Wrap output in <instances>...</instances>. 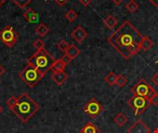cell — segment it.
<instances>
[{
    "mask_svg": "<svg viewBox=\"0 0 158 133\" xmlns=\"http://www.w3.org/2000/svg\"><path fill=\"white\" fill-rule=\"evenodd\" d=\"M39 108V105L27 93H22L17 97V103L9 109L22 123H27L37 113Z\"/></svg>",
    "mask_w": 158,
    "mask_h": 133,
    "instance_id": "2",
    "label": "cell"
},
{
    "mask_svg": "<svg viewBox=\"0 0 158 133\" xmlns=\"http://www.w3.org/2000/svg\"><path fill=\"white\" fill-rule=\"evenodd\" d=\"M69 44L67 42V41H65V40H61L58 44H57V48L61 51V52H63L64 54L67 52V50L69 49Z\"/></svg>",
    "mask_w": 158,
    "mask_h": 133,
    "instance_id": "23",
    "label": "cell"
},
{
    "mask_svg": "<svg viewBox=\"0 0 158 133\" xmlns=\"http://www.w3.org/2000/svg\"><path fill=\"white\" fill-rule=\"evenodd\" d=\"M12 2L16 4L19 8H24L31 2V0H12Z\"/></svg>",
    "mask_w": 158,
    "mask_h": 133,
    "instance_id": "24",
    "label": "cell"
},
{
    "mask_svg": "<svg viewBox=\"0 0 158 133\" xmlns=\"http://www.w3.org/2000/svg\"><path fill=\"white\" fill-rule=\"evenodd\" d=\"M66 64L62 61V59H56L54 63L51 66V69L53 72H60V71H65L66 69Z\"/></svg>",
    "mask_w": 158,
    "mask_h": 133,
    "instance_id": "13",
    "label": "cell"
},
{
    "mask_svg": "<svg viewBox=\"0 0 158 133\" xmlns=\"http://www.w3.org/2000/svg\"><path fill=\"white\" fill-rule=\"evenodd\" d=\"M125 7H126V9H127L129 12L134 13V12H136V11L139 9V4H138V2H136L135 0H130L128 3H126Z\"/></svg>",
    "mask_w": 158,
    "mask_h": 133,
    "instance_id": "20",
    "label": "cell"
},
{
    "mask_svg": "<svg viewBox=\"0 0 158 133\" xmlns=\"http://www.w3.org/2000/svg\"><path fill=\"white\" fill-rule=\"evenodd\" d=\"M127 83V78L123 75H118L116 84L119 87H124Z\"/></svg>",
    "mask_w": 158,
    "mask_h": 133,
    "instance_id": "25",
    "label": "cell"
},
{
    "mask_svg": "<svg viewBox=\"0 0 158 133\" xmlns=\"http://www.w3.org/2000/svg\"><path fill=\"white\" fill-rule=\"evenodd\" d=\"M45 1H48V0H45ZM57 5L59 6H64L65 4H67L69 0H54Z\"/></svg>",
    "mask_w": 158,
    "mask_h": 133,
    "instance_id": "31",
    "label": "cell"
},
{
    "mask_svg": "<svg viewBox=\"0 0 158 133\" xmlns=\"http://www.w3.org/2000/svg\"><path fill=\"white\" fill-rule=\"evenodd\" d=\"M24 19L29 22V23H36L40 19V15L39 13L35 12L32 8H28L24 13H23Z\"/></svg>",
    "mask_w": 158,
    "mask_h": 133,
    "instance_id": "12",
    "label": "cell"
},
{
    "mask_svg": "<svg viewBox=\"0 0 158 133\" xmlns=\"http://www.w3.org/2000/svg\"><path fill=\"white\" fill-rule=\"evenodd\" d=\"M154 44H155L154 42L147 35H144L143 39V42H142V50L146 52L149 49H151L154 46Z\"/></svg>",
    "mask_w": 158,
    "mask_h": 133,
    "instance_id": "18",
    "label": "cell"
},
{
    "mask_svg": "<svg viewBox=\"0 0 158 133\" xmlns=\"http://www.w3.org/2000/svg\"><path fill=\"white\" fill-rule=\"evenodd\" d=\"M117 78H118V75L113 72V71H110L108 72V74L105 77V81L109 84L110 86H113L114 84H116V81H117Z\"/></svg>",
    "mask_w": 158,
    "mask_h": 133,
    "instance_id": "21",
    "label": "cell"
},
{
    "mask_svg": "<svg viewBox=\"0 0 158 133\" xmlns=\"http://www.w3.org/2000/svg\"><path fill=\"white\" fill-rule=\"evenodd\" d=\"M151 131L148 126L143 122L141 119H138L134 122L130 129H128V133H150Z\"/></svg>",
    "mask_w": 158,
    "mask_h": 133,
    "instance_id": "9",
    "label": "cell"
},
{
    "mask_svg": "<svg viewBox=\"0 0 158 133\" xmlns=\"http://www.w3.org/2000/svg\"><path fill=\"white\" fill-rule=\"evenodd\" d=\"M104 23L109 30H114L116 26L118 25V19L114 16L109 15L104 19Z\"/></svg>",
    "mask_w": 158,
    "mask_h": 133,
    "instance_id": "15",
    "label": "cell"
},
{
    "mask_svg": "<svg viewBox=\"0 0 158 133\" xmlns=\"http://www.w3.org/2000/svg\"><path fill=\"white\" fill-rule=\"evenodd\" d=\"M0 40L8 48H12L18 41V33L10 25L4 27L0 31Z\"/></svg>",
    "mask_w": 158,
    "mask_h": 133,
    "instance_id": "7",
    "label": "cell"
},
{
    "mask_svg": "<svg viewBox=\"0 0 158 133\" xmlns=\"http://www.w3.org/2000/svg\"><path fill=\"white\" fill-rule=\"evenodd\" d=\"M5 3V0H0V7L2 6V5Z\"/></svg>",
    "mask_w": 158,
    "mask_h": 133,
    "instance_id": "36",
    "label": "cell"
},
{
    "mask_svg": "<svg viewBox=\"0 0 158 133\" xmlns=\"http://www.w3.org/2000/svg\"><path fill=\"white\" fill-rule=\"evenodd\" d=\"M65 54L68 55L71 59H74L75 57H77L81 54V50L75 44H70L69 49L67 50V52Z\"/></svg>",
    "mask_w": 158,
    "mask_h": 133,
    "instance_id": "16",
    "label": "cell"
},
{
    "mask_svg": "<svg viewBox=\"0 0 158 133\" xmlns=\"http://www.w3.org/2000/svg\"><path fill=\"white\" fill-rule=\"evenodd\" d=\"M4 73H5V69H4V68L0 65V76H2Z\"/></svg>",
    "mask_w": 158,
    "mask_h": 133,
    "instance_id": "35",
    "label": "cell"
},
{
    "mask_svg": "<svg viewBox=\"0 0 158 133\" xmlns=\"http://www.w3.org/2000/svg\"><path fill=\"white\" fill-rule=\"evenodd\" d=\"M127 121H128V118H127V117L125 116V114L122 113V112L118 113V114L115 117V118H114V122H115L118 127H123V126L127 123Z\"/></svg>",
    "mask_w": 158,
    "mask_h": 133,
    "instance_id": "17",
    "label": "cell"
},
{
    "mask_svg": "<svg viewBox=\"0 0 158 133\" xmlns=\"http://www.w3.org/2000/svg\"><path fill=\"white\" fill-rule=\"evenodd\" d=\"M35 32H36L39 36L44 37V36H45V35L49 32V28H48L44 23H40V24L36 27Z\"/></svg>",
    "mask_w": 158,
    "mask_h": 133,
    "instance_id": "19",
    "label": "cell"
},
{
    "mask_svg": "<svg viewBox=\"0 0 158 133\" xmlns=\"http://www.w3.org/2000/svg\"><path fill=\"white\" fill-rule=\"evenodd\" d=\"M103 110H104L103 106L94 98L91 99L83 107V112L86 113L88 116H90L92 118H97L102 113Z\"/></svg>",
    "mask_w": 158,
    "mask_h": 133,
    "instance_id": "8",
    "label": "cell"
},
{
    "mask_svg": "<svg viewBox=\"0 0 158 133\" xmlns=\"http://www.w3.org/2000/svg\"><path fill=\"white\" fill-rule=\"evenodd\" d=\"M56 59L44 49L36 50V52L28 58L27 63L33 65L43 75H45L50 69Z\"/></svg>",
    "mask_w": 158,
    "mask_h": 133,
    "instance_id": "3",
    "label": "cell"
},
{
    "mask_svg": "<svg viewBox=\"0 0 158 133\" xmlns=\"http://www.w3.org/2000/svg\"><path fill=\"white\" fill-rule=\"evenodd\" d=\"M143 39V34L129 20H125L110 34L107 41L122 57L129 60L142 50Z\"/></svg>",
    "mask_w": 158,
    "mask_h": 133,
    "instance_id": "1",
    "label": "cell"
},
{
    "mask_svg": "<svg viewBox=\"0 0 158 133\" xmlns=\"http://www.w3.org/2000/svg\"><path fill=\"white\" fill-rule=\"evenodd\" d=\"M3 110H4V109H3V106H2L0 105V114H2Z\"/></svg>",
    "mask_w": 158,
    "mask_h": 133,
    "instance_id": "37",
    "label": "cell"
},
{
    "mask_svg": "<svg viewBox=\"0 0 158 133\" xmlns=\"http://www.w3.org/2000/svg\"><path fill=\"white\" fill-rule=\"evenodd\" d=\"M44 77L33 65L27 63V66L19 74V78L30 88H33Z\"/></svg>",
    "mask_w": 158,
    "mask_h": 133,
    "instance_id": "4",
    "label": "cell"
},
{
    "mask_svg": "<svg viewBox=\"0 0 158 133\" xmlns=\"http://www.w3.org/2000/svg\"><path fill=\"white\" fill-rule=\"evenodd\" d=\"M65 18H66L69 22H73V21L78 18V14H77V12H75L73 9H69V10L65 14Z\"/></svg>",
    "mask_w": 158,
    "mask_h": 133,
    "instance_id": "22",
    "label": "cell"
},
{
    "mask_svg": "<svg viewBox=\"0 0 158 133\" xmlns=\"http://www.w3.org/2000/svg\"><path fill=\"white\" fill-rule=\"evenodd\" d=\"M0 81H1V80H0Z\"/></svg>",
    "mask_w": 158,
    "mask_h": 133,
    "instance_id": "39",
    "label": "cell"
},
{
    "mask_svg": "<svg viewBox=\"0 0 158 133\" xmlns=\"http://www.w3.org/2000/svg\"><path fill=\"white\" fill-rule=\"evenodd\" d=\"M70 36H71V38L73 39V40H75L77 43H82L85 39H86V37L88 36V33H87V31L81 26V25H79V26H77L72 31H71V33H70Z\"/></svg>",
    "mask_w": 158,
    "mask_h": 133,
    "instance_id": "10",
    "label": "cell"
},
{
    "mask_svg": "<svg viewBox=\"0 0 158 133\" xmlns=\"http://www.w3.org/2000/svg\"><path fill=\"white\" fill-rule=\"evenodd\" d=\"M61 59H62V61L66 64V65H68V64H69L71 61H72V59L68 56V55H66V54H64V56L61 57Z\"/></svg>",
    "mask_w": 158,
    "mask_h": 133,
    "instance_id": "29",
    "label": "cell"
},
{
    "mask_svg": "<svg viewBox=\"0 0 158 133\" xmlns=\"http://www.w3.org/2000/svg\"><path fill=\"white\" fill-rule=\"evenodd\" d=\"M79 2L84 6H88L89 5H91V3L93 2V0H79Z\"/></svg>",
    "mask_w": 158,
    "mask_h": 133,
    "instance_id": "30",
    "label": "cell"
},
{
    "mask_svg": "<svg viewBox=\"0 0 158 133\" xmlns=\"http://www.w3.org/2000/svg\"><path fill=\"white\" fill-rule=\"evenodd\" d=\"M131 93L133 94V95L142 96L146 99H150L152 95L156 93V91L145 80H140L131 88Z\"/></svg>",
    "mask_w": 158,
    "mask_h": 133,
    "instance_id": "5",
    "label": "cell"
},
{
    "mask_svg": "<svg viewBox=\"0 0 158 133\" xmlns=\"http://www.w3.org/2000/svg\"><path fill=\"white\" fill-rule=\"evenodd\" d=\"M150 3H152L156 7H157L158 8V0H148Z\"/></svg>",
    "mask_w": 158,
    "mask_h": 133,
    "instance_id": "33",
    "label": "cell"
},
{
    "mask_svg": "<svg viewBox=\"0 0 158 133\" xmlns=\"http://www.w3.org/2000/svg\"><path fill=\"white\" fill-rule=\"evenodd\" d=\"M81 133H100V131L94 123L88 122L82 127Z\"/></svg>",
    "mask_w": 158,
    "mask_h": 133,
    "instance_id": "14",
    "label": "cell"
},
{
    "mask_svg": "<svg viewBox=\"0 0 158 133\" xmlns=\"http://www.w3.org/2000/svg\"><path fill=\"white\" fill-rule=\"evenodd\" d=\"M33 47L36 49V50H42V49H44V43L41 40V39H36L33 44H32Z\"/></svg>",
    "mask_w": 158,
    "mask_h": 133,
    "instance_id": "26",
    "label": "cell"
},
{
    "mask_svg": "<svg viewBox=\"0 0 158 133\" xmlns=\"http://www.w3.org/2000/svg\"><path fill=\"white\" fill-rule=\"evenodd\" d=\"M16 103H17V97H14V96H11V97L6 101V105H7V106H8L9 108L12 107Z\"/></svg>",
    "mask_w": 158,
    "mask_h": 133,
    "instance_id": "28",
    "label": "cell"
},
{
    "mask_svg": "<svg viewBox=\"0 0 158 133\" xmlns=\"http://www.w3.org/2000/svg\"><path fill=\"white\" fill-rule=\"evenodd\" d=\"M149 101H150L151 105H153V106H158V94L156 92L152 95V97L149 99Z\"/></svg>",
    "mask_w": 158,
    "mask_h": 133,
    "instance_id": "27",
    "label": "cell"
},
{
    "mask_svg": "<svg viewBox=\"0 0 158 133\" xmlns=\"http://www.w3.org/2000/svg\"><path fill=\"white\" fill-rule=\"evenodd\" d=\"M152 81L156 84V85H158V73H156L153 77H152Z\"/></svg>",
    "mask_w": 158,
    "mask_h": 133,
    "instance_id": "32",
    "label": "cell"
},
{
    "mask_svg": "<svg viewBox=\"0 0 158 133\" xmlns=\"http://www.w3.org/2000/svg\"><path fill=\"white\" fill-rule=\"evenodd\" d=\"M51 79L53 80V81L58 85V86H61L62 84H64L68 79H69V75L65 72V71H60V72H53L52 76H51Z\"/></svg>",
    "mask_w": 158,
    "mask_h": 133,
    "instance_id": "11",
    "label": "cell"
},
{
    "mask_svg": "<svg viewBox=\"0 0 158 133\" xmlns=\"http://www.w3.org/2000/svg\"><path fill=\"white\" fill-rule=\"evenodd\" d=\"M114 4H116V5H120L124 0H111Z\"/></svg>",
    "mask_w": 158,
    "mask_h": 133,
    "instance_id": "34",
    "label": "cell"
},
{
    "mask_svg": "<svg viewBox=\"0 0 158 133\" xmlns=\"http://www.w3.org/2000/svg\"><path fill=\"white\" fill-rule=\"evenodd\" d=\"M154 133H158V128H156V129L154 131Z\"/></svg>",
    "mask_w": 158,
    "mask_h": 133,
    "instance_id": "38",
    "label": "cell"
},
{
    "mask_svg": "<svg viewBox=\"0 0 158 133\" xmlns=\"http://www.w3.org/2000/svg\"><path fill=\"white\" fill-rule=\"evenodd\" d=\"M128 105L133 109L134 115L139 116V115H142L151 106V103H150L149 99H146L142 96L133 95L128 101Z\"/></svg>",
    "mask_w": 158,
    "mask_h": 133,
    "instance_id": "6",
    "label": "cell"
}]
</instances>
